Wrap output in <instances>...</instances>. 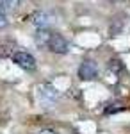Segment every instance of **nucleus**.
<instances>
[{"label": "nucleus", "mask_w": 130, "mask_h": 134, "mask_svg": "<svg viewBox=\"0 0 130 134\" xmlns=\"http://www.w3.org/2000/svg\"><path fill=\"white\" fill-rule=\"evenodd\" d=\"M96 75H98V66H96L94 61L86 59V61L79 66V77L82 81H93Z\"/></svg>", "instance_id": "obj_1"}, {"label": "nucleus", "mask_w": 130, "mask_h": 134, "mask_svg": "<svg viewBox=\"0 0 130 134\" xmlns=\"http://www.w3.org/2000/svg\"><path fill=\"white\" fill-rule=\"evenodd\" d=\"M13 63H16L20 68L29 70V72H32V70L36 68V59L30 55L29 52H16V54L13 55Z\"/></svg>", "instance_id": "obj_3"}, {"label": "nucleus", "mask_w": 130, "mask_h": 134, "mask_svg": "<svg viewBox=\"0 0 130 134\" xmlns=\"http://www.w3.org/2000/svg\"><path fill=\"white\" fill-rule=\"evenodd\" d=\"M30 21H32L36 27H39V29H45V27L48 25V16H46L45 13L38 11V13H34V14L30 16Z\"/></svg>", "instance_id": "obj_6"}, {"label": "nucleus", "mask_w": 130, "mask_h": 134, "mask_svg": "<svg viewBox=\"0 0 130 134\" xmlns=\"http://www.w3.org/2000/svg\"><path fill=\"white\" fill-rule=\"evenodd\" d=\"M5 25H7V18H5V14L0 13V29H4Z\"/></svg>", "instance_id": "obj_9"}, {"label": "nucleus", "mask_w": 130, "mask_h": 134, "mask_svg": "<svg viewBox=\"0 0 130 134\" xmlns=\"http://www.w3.org/2000/svg\"><path fill=\"white\" fill-rule=\"evenodd\" d=\"M46 48L50 52H54V54H66V52H68V41H66L61 34L52 32L50 41H48V47H46Z\"/></svg>", "instance_id": "obj_2"}, {"label": "nucleus", "mask_w": 130, "mask_h": 134, "mask_svg": "<svg viewBox=\"0 0 130 134\" xmlns=\"http://www.w3.org/2000/svg\"><path fill=\"white\" fill-rule=\"evenodd\" d=\"M20 7V0H0V13L7 14V13H14Z\"/></svg>", "instance_id": "obj_5"}, {"label": "nucleus", "mask_w": 130, "mask_h": 134, "mask_svg": "<svg viewBox=\"0 0 130 134\" xmlns=\"http://www.w3.org/2000/svg\"><path fill=\"white\" fill-rule=\"evenodd\" d=\"M39 98H41V102H45L46 105H52L59 98V91L50 84H43L39 88Z\"/></svg>", "instance_id": "obj_4"}, {"label": "nucleus", "mask_w": 130, "mask_h": 134, "mask_svg": "<svg viewBox=\"0 0 130 134\" xmlns=\"http://www.w3.org/2000/svg\"><path fill=\"white\" fill-rule=\"evenodd\" d=\"M109 68H110V70H121L123 66H121V61H118V59H112V61L109 63Z\"/></svg>", "instance_id": "obj_8"}, {"label": "nucleus", "mask_w": 130, "mask_h": 134, "mask_svg": "<svg viewBox=\"0 0 130 134\" xmlns=\"http://www.w3.org/2000/svg\"><path fill=\"white\" fill-rule=\"evenodd\" d=\"M52 32H48L46 29H39L36 32V45L39 47H48V41H50Z\"/></svg>", "instance_id": "obj_7"}, {"label": "nucleus", "mask_w": 130, "mask_h": 134, "mask_svg": "<svg viewBox=\"0 0 130 134\" xmlns=\"http://www.w3.org/2000/svg\"><path fill=\"white\" fill-rule=\"evenodd\" d=\"M38 134H57L55 131H52V129H41Z\"/></svg>", "instance_id": "obj_10"}]
</instances>
